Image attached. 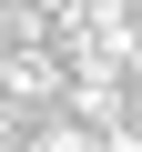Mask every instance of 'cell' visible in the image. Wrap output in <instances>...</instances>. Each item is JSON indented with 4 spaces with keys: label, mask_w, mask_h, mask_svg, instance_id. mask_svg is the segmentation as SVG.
<instances>
[]
</instances>
